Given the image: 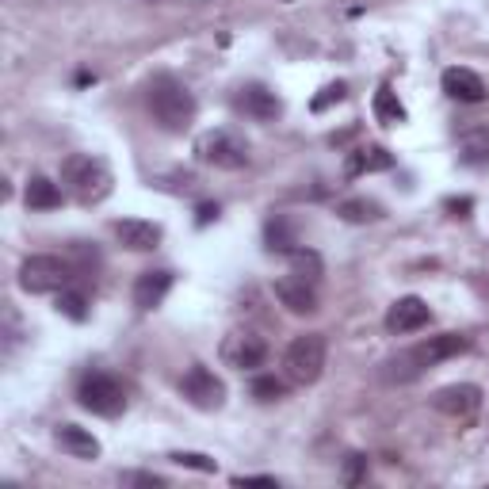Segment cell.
Wrapping results in <instances>:
<instances>
[{"label":"cell","instance_id":"obj_8","mask_svg":"<svg viewBox=\"0 0 489 489\" xmlns=\"http://www.w3.org/2000/svg\"><path fill=\"white\" fill-rule=\"evenodd\" d=\"M180 394L195 405V410L215 413V410H222V405H226V383L210 367L195 364V367H188V374L180 379Z\"/></svg>","mask_w":489,"mask_h":489},{"label":"cell","instance_id":"obj_32","mask_svg":"<svg viewBox=\"0 0 489 489\" xmlns=\"http://www.w3.org/2000/svg\"><path fill=\"white\" fill-rule=\"evenodd\" d=\"M234 485H280V482H275L272 475H237Z\"/></svg>","mask_w":489,"mask_h":489},{"label":"cell","instance_id":"obj_33","mask_svg":"<svg viewBox=\"0 0 489 489\" xmlns=\"http://www.w3.org/2000/svg\"><path fill=\"white\" fill-rule=\"evenodd\" d=\"M126 482H138V485H165V478H157V475H126Z\"/></svg>","mask_w":489,"mask_h":489},{"label":"cell","instance_id":"obj_1","mask_svg":"<svg viewBox=\"0 0 489 489\" xmlns=\"http://www.w3.org/2000/svg\"><path fill=\"white\" fill-rule=\"evenodd\" d=\"M470 348V337L463 333H439V337H429L420 340V345L398 352L394 360L383 364V379L386 383H413L417 374H425L429 367L444 364V360H455V355H463Z\"/></svg>","mask_w":489,"mask_h":489},{"label":"cell","instance_id":"obj_6","mask_svg":"<svg viewBox=\"0 0 489 489\" xmlns=\"http://www.w3.org/2000/svg\"><path fill=\"white\" fill-rule=\"evenodd\" d=\"M77 401H80V410H88L96 417H119L126 410V390L115 374L88 371L77 386Z\"/></svg>","mask_w":489,"mask_h":489},{"label":"cell","instance_id":"obj_7","mask_svg":"<svg viewBox=\"0 0 489 489\" xmlns=\"http://www.w3.org/2000/svg\"><path fill=\"white\" fill-rule=\"evenodd\" d=\"M283 371L295 386L318 383L321 371H325V337L321 333H302V337L291 340V348L283 355Z\"/></svg>","mask_w":489,"mask_h":489},{"label":"cell","instance_id":"obj_17","mask_svg":"<svg viewBox=\"0 0 489 489\" xmlns=\"http://www.w3.org/2000/svg\"><path fill=\"white\" fill-rule=\"evenodd\" d=\"M54 444L65 451V455H73V459H100V439H96L88 429H80V425H58L54 429Z\"/></svg>","mask_w":489,"mask_h":489},{"label":"cell","instance_id":"obj_13","mask_svg":"<svg viewBox=\"0 0 489 489\" xmlns=\"http://www.w3.org/2000/svg\"><path fill=\"white\" fill-rule=\"evenodd\" d=\"M111 230H115L119 244H123V249H130V253H150V249H157V244H161V237H165L157 222H145V218H119Z\"/></svg>","mask_w":489,"mask_h":489},{"label":"cell","instance_id":"obj_3","mask_svg":"<svg viewBox=\"0 0 489 489\" xmlns=\"http://www.w3.org/2000/svg\"><path fill=\"white\" fill-rule=\"evenodd\" d=\"M61 184L77 203L96 207V203H104L111 195V172H107V165L100 157L73 153V157L61 161Z\"/></svg>","mask_w":489,"mask_h":489},{"label":"cell","instance_id":"obj_20","mask_svg":"<svg viewBox=\"0 0 489 489\" xmlns=\"http://www.w3.org/2000/svg\"><path fill=\"white\" fill-rule=\"evenodd\" d=\"M23 199L31 210H58L61 207V188L51 180V176H31Z\"/></svg>","mask_w":489,"mask_h":489},{"label":"cell","instance_id":"obj_11","mask_svg":"<svg viewBox=\"0 0 489 489\" xmlns=\"http://www.w3.org/2000/svg\"><path fill=\"white\" fill-rule=\"evenodd\" d=\"M234 107L256 123H272V119H280V111H283L280 96H275L268 85H241L234 92Z\"/></svg>","mask_w":489,"mask_h":489},{"label":"cell","instance_id":"obj_18","mask_svg":"<svg viewBox=\"0 0 489 489\" xmlns=\"http://www.w3.org/2000/svg\"><path fill=\"white\" fill-rule=\"evenodd\" d=\"M169 291H172V272H169V268L142 272L138 283H134V306H138V309H157L161 302H165Z\"/></svg>","mask_w":489,"mask_h":489},{"label":"cell","instance_id":"obj_26","mask_svg":"<svg viewBox=\"0 0 489 489\" xmlns=\"http://www.w3.org/2000/svg\"><path fill=\"white\" fill-rule=\"evenodd\" d=\"M283 394H287V383L275 379V374H256V379H253V398L256 401L272 405V401H280Z\"/></svg>","mask_w":489,"mask_h":489},{"label":"cell","instance_id":"obj_5","mask_svg":"<svg viewBox=\"0 0 489 489\" xmlns=\"http://www.w3.org/2000/svg\"><path fill=\"white\" fill-rule=\"evenodd\" d=\"M195 157L210 169H226V172H237L249 165V142L234 130H207V134L195 138Z\"/></svg>","mask_w":489,"mask_h":489},{"label":"cell","instance_id":"obj_21","mask_svg":"<svg viewBox=\"0 0 489 489\" xmlns=\"http://www.w3.org/2000/svg\"><path fill=\"white\" fill-rule=\"evenodd\" d=\"M374 119H379L383 126H401L405 123V107H401V100H398V92L390 88V85H383L379 92H374Z\"/></svg>","mask_w":489,"mask_h":489},{"label":"cell","instance_id":"obj_28","mask_svg":"<svg viewBox=\"0 0 489 489\" xmlns=\"http://www.w3.org/2000/svg\"><path fill=\"white\" fill-rule=\"evenodd\" d=\"M345 96H348V88L337 80V85H325V88H321V96H314V104H309V107H314V111H325V107L340 104V100H345Z\"/></svg>","mask_w":489,"mask_h":489},{"label":"cell","instance_id":"obj_22","mask_svg":"<svg viewBox=\"0 0 489 489\" xmlns=\"http://www.w3.org/2000/svg\"><path fill=\"white\" fill-rule=\"evenodd\" d=\"M291 275H299V280H306V283H321V275H325V260H321V253H314V249H299L291 253Z\"/></svg>","mask_w":489,"mask_h":489},{"label":"cell","instance_id":"obj_31","mask_svg":"<svg viewBox=\"0 0 489 489\" xmlns=\"http://www.w3.org/2000/svg\"><path fill=\"white\" fill-rule=\"evenodd\" d=\"M218 215H222L218 203H199V207H195V226H210Z\"/></svg>","mask_w":489,"mask_h":489},{"label":"cell","instance_id":"obj_9","mask_svg":"<svg viewBox=\"0 0 489 489\" xmlns=\"http://www.w3.org/2000/svg\"><path fill=\"white\" fill-rule=\"evenodd\" d=\"M222 360L237 371H256L268 364V340L253 329H237L222 340Z\"/></svg>","mask_w":489,"mask_h":489},{"label":"cell","instance_id":"obj_30","mask_svg":"<svg viewBox=\"0 0 489 489\" xmlns=\"http://www.w3.org/2000/svg\"><path fill=\"white\" fill-rule=\"evenodd\" d=\"M444 210H447L451 218H470V210H475V199H466V195H463V199H447Z\"/></svg>","mask_w":489,"mask_h":489},{"label":"cell","instance_id":"obj_4","mask_svg":"<svg viewBox=\"0 0 489 489\" xmlns=\"http://www.w3.org/2000/svg\"><path fill=\"white\" fill-rule=\"evenodd\" d=\"M73 280H77V268L69 260L51 256V253H35L20 264V287L27 295H58V291L73 287Z\"/></svg>","mask_w":489,"mask_h":489},{"label":"cell","instance_id":"obj_16","mask_svg":"<svg viewBox=\"0 0 489 489\" xmlns=\"http://www.w3.org/2000/svg\"><path fill=\"white\" fill-rule=\"evenodd\" d=\"M394 169V153L386 150V145H360V150H352L345 157V176L355 180V176H371V172H386Z\"/></svg>","mask_w":489,"mask_h":489},{"label":"cell","instance_id":"obj_15","mask_svg":"<svg viewBox=\"0 0 489 489\" xmlns=\"http://www.w3.org/2000/svg\"><path fill=\"white\" fill-rule=\"evenodd\" d=\"M444 92L451 96V100H459V104H482L489 96L485 80L475 69H463V65H455V69L444 73Z\"/></svg>","mask_w":489,"mask_h":489},{"label":"cell","instance_id":"obj_25","mask_svg":"<svg viewBox=\"0 0 489 489\" xmlns=\"http://www.w3.org/2000/svg\"><path fill=\"white\" fill-rule=\"evenodd\" d=\"M58 314H65L69 321H85L88 318V299L80 295V291H73V287H65V291H58Z\"/></svg>","mask_w":489,"mask_h":489},{"label":"cell","instance_id":"obj_29","mask_svg":"<svg viewBox=\"0 0 489 489\" xmlns=\"http://www.w3.org/2000/svg\"><path fill=\"white\" fill-rule=\"evenodd\" d=\"M367 478V455H348L345 459V485H360Z\"/></svg>","mask_w":489,"mask_h":489},{"label":"cell","instance_id":"obj_12","mask_svg":"<svg viewBox=\"0 0 489 489\" xmlns=\"http://www.w3.org/2000/svg\"><path fill=\"white\" fill-rule=\"evenodd\" d=\"M429 321H432V309H429L425 299H417V295H405V299H398L394 306L386 309V329L394 333V337H405V333L425 329Z\"/></svg>","mask_w":489,"mask_h":489},{"label":"cell","instance_id":"obj_19","mask_svg":"<svg viewBox=\"0 0 489 489\" xmlns=\"http://www.w3.org/2000/svg\"><path fill=\"white\" fill-rule=\"evenodd\" d=\"M264 249L268 253H280V256H291L299 249V230L295 222H291L287 215H272L268 226H264Z\"/></svg>","mask_w":489,"mask_h":489},{"label":"cell","instance_id":"obj_27","mask_svg":"<svg viewBox=\"0 0 489 489\" xmlns=\"http://www.w3.org/2000/svg\"><path fill=\"white\" fill-rule=\"evenodd\" d=\"M169 459H172L176 466H188V470H203V475H215V470H218V463L210 459V455H203V451H172Z\"/></svg>","mask_w":489,"mask_h":489},{"label":"cell","instance_id":"obj_10","mask_svg":"<svg viewBox=\"0 0 489 489\" xmlns=\"http://www.w3.org/2000/svg\"><path fill=\"white\" fill-rule=\"evenodd\" d=\"M432 410L444 413V417H455V420H466L482 410V386L475 383H451L444 390L432 394Z\"/></svg>","mask_w":489,"mask_h":489},{"label":"cell","instance_id":"obj_24","mask_svg":"<svg viewBox=\"0 0 489 489\" xmlns=\"http://www.w3.org/2000/svg\"><path fill=\"white\" fill-rule=\"evenodd\" d=\"M337 215L345 222H379L383 218V207L374 199H345L337 207Z\"/></svg>","mask_w":489,"mask_h":489},{"label":"cell","instance_id":"obj_14","mask_svg":"<svg viewBox=\"0 0 489 489\" xmlns=\"http://www.w3.org/2000/svg\"><path fill=\"white\" fill-rule=\"evenodd\" d=\"M275 299L280 306H287L291 314H314L318 309V287L299 280V275H283V280H275Z\"/></svg>","mask_w":489,"mask_h":489},{"label":"cell","instance_id":"obj_23","mask_svg":"<svg viewBox=\"0 0 489 489\" xmlns=\"http://www.w3.org/2000/svg\"><path fill=\"white\" fill-rule=\"evenodd\" d=\"M463 161L466 165H489V126L463 134Z\"/></svg>","mask_w":489,"mask_h":489},{"label":"cell","instance_id":"obj_2","mask_svg":"<svg viewBox=\"0 0 489 489\" xmlns=\"http://www.w3.org/2000/svg\"><path fill=\"white\" fill-rule=\"evenodd\" d=\"M145 104H150V115L157 119V126L169 130V134H184L195 119V96L188 92L184 80H176L172 73H157L150 80Z\"/></svg>","mask_w":489,"mask_h":489}]
</instances>
